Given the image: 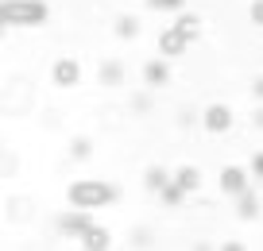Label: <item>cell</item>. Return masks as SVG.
Returning a JSON list of instances; mask_svg holds the SVG:
<instances>
[{
    "mask_svg": "<svg viewBox=\"0 0 263 251\" xmlns=\"http://www.w3.org/2000/svg\"><path fill=\"white\" fill-rule=\"evenodd\" d=\"M116 197H120V189L112 186V182H70V189H66V201L74 205V209H105V205H112Z\"/></svg>",
    "mask_w": 263,
    "mask_h": 251,
    "instance_id": "obj_1",
    "label": "cell"
},
{
    "mask_svg": "<svg viewBox=\"0 0 263 251\" xmlns=\"http://www.w3.org/2000/svg\"><path fill=\"white\" fill-rule=\"evenodd\" d=\"M50 20V8L43 0H4L0 4V24L4 27H43Z\"/></svg>",
    "mask_w": 263,
    "mask_h": 251,
    "instance_id": "obj_2",
    "label": "cell"
},
{
    "mask_svg": "<svg viewBox=\"0 0 263 251\" xmlns=\"http://www.w3.org/2000/svg\"><path fill=\"white\" fill-rule=\"evenodd\" d=\"M190 43H194V39H190L178 24H171V27L159 31V54H163V58H182L190 50Z\"/></svg>",
    "mask_w": 263,
    "mask_h": 251,
    "instance_id": "obj_3",
    "label": "cell"
},
{
    "mask_svg": "<svg viewBox=\"0 0 263 251\" xmlns=\"http://www.w3.org/2000/svg\"><path fill=\"white\" fill-rule=\"evenodd\" d=\"M201 128H205L209 136H224V131L232 128V108L221 105V101H213V105L201 112Z\"/></svg>",
    "mask_w": 263,
    "mask_h": 251,
    "instance_id": "obj_4",
    "label": "cell"
},
{
    "mask_svg": "<svg viewBox=\"0 0 263 251\" xmlns=\"http://www.w3.org/2000/svg\"><path fill=\"white\" fill-rule=\"evenodd\" d=\"M50 81H54L58 89H74L78 81H82V66H78V58H58L54 70H50Z\"/></svg>",
    "mask_w": 263,
    "mask_h": 251,
    "instance_id": "obj_5",
    "label": "cell"
},
{
    "mask_svg": "<svg viewBox=\"0 0 263 251\" xmlns=\"http://www.w3.org/2000/svg\"><path fill=\"white\" fill-rule=\"evenodd\" d=\"M248 178H252V170H244V166H224L221 170V194L224 197H240L248 186H252Z\"/></svg>",
    "mask_w": 263,
    "mask_h": 251,
    "instance_id": "obj_6",
    "label": "cell"
},
{
    "mask_svg": "<svg viewBox=\"0 0 263 251\" xmlns=\"http://www.w3.org/2000/svg\"><path fill=\"white\" fill-rule=\"evenodd\" d=\"M93 209H78V213H66L62 220H58V232L62 236H78V240H82V232L85 228L93 224V217H89Z\"/></svg>",
    "mask_w": 263,
    "mask_h": 251,
    "instance_id": "obj_7",
    "label": "cell"
},
{
    "mask_svg": "<svg viewBox=\"0 0 263 251\" xmlns=\"http://www.w3.org/2000/svg\"><path fill=\"white\" fill-rule=\"evenodd\" d=\"M166 81H171V66H166V58H151V62L143 66V85H147V89H163Z\"/></svg>",
    "mask_w": 263,
    "mask_h": 251,
    "instance_id": "obj_8",
    "label": "cell"
},
{
    "mask_svg": "<svg viewBox=\"0 0 263 251\" xmlns=\"http://www.w3.org/2000/svg\"><path fill=\"white\" fill-rule=\"evenodd\" d=\"M82 247L85 251H108V247H112V232L101 228V224H89L82 232Z\"/></svg>",
    "mask_w": 263,
    "mask_h": 251,
    "instance_id": "obj_9",
    "label": "cell"
},
{
    "mask_svg": "<svg viewBox=\"0 0 263 251\" xmlns=\"http://www.w3.org/2000/svg\"><path fill=\"white\" fill-rule=\"evenodd\" d=\"M259 209H263V197L248 186L244 194L236 197V217H240V220H255V217H259Z\"/></svg>",
    "mask_w": 263,
    "mask_h": 251,
    "instance_id": "obj_10",
    "label": "cell"
},
{
    "mask_svg": "<svg viewBox=\"0 0 263 251\" xmlns=\"http://www.w3.org/2000/svg\"><path fill=\"white\" fill-rule=\"evenodd\" d=\"M97 81L105 85V89H116L124 81V62H116V58H105L101 62V70H97Z\"/></svg>",
    "mask_w": 263,
    "mask_h": 251,
    "instance_id": "obj_11",
    "label": "cell"
},
{
    "mask_svg": "<svg viewBox=\"0 0 263 251\" xmlns=\"http://www.w3.org/2000/svg\"><path fill=\"white\" fill-rule=\"evenodd\" d=\"M171 182H174V174L166 170V166H147V170H143V186H147L151 194H163Z\"/></svg>",
    "mask_w": 263,
    "mask_h": 251,
    "instance_id": "obj_12",
    "label": "cell"
},
{
    "mask_svg": "<svg viewBox=\"0 0 263 251\" xmlns=\"http://www.w3.org/2000/svg\"><path fill=\"white\" fill-rule=\"evenodd\" d=\"M174 182H178L186 194H197V186H201V170H197V166H178V170H174Z\"/></svg>",
    "mask_w": 263,
    "mask_h": 251,
    "instance_id": "obj_13",
    "label": "cell"
},
{
    "mask_svg": "<svg viewBox=\"0 0 263 251\" xmlns=\"http://www.w3.org/2000/svg\"><path fill=\"white\" fill-rule=\"evenodd\" d=\"M112 31H116V39H136V35H140V20L136 16H116V24H112Z\"/></svg>",
    "mask_w": 263,
    "mask_h": 251,
    "instance_id": "obj_14",
    "label": "cell"
},
{
    "mask_svg": "<svg viewBox=\"0 0 263 251\" xmlns=\"http://www.w3.org/2000/svg\"><path fill=\"white\" fill-rule=\"evenodd\" d=\"M174 24H178L190 39H197V31H201V16H197V12H186V8L178 12V20H174Z\"/></svg>",
    "mask_w": 263,
    "mask_h": 251,
    "instance_id": "obj_15",
    "label": "cell"
},
{
    "mask_svg": "<svg viewBox=\"0 0 263 251\" xmlns=\"http://www.w3.org/2000/svg\"><path fill=\"white\" fill-rule=\"evenodd\" d=\"M159 197H163V205H171V209H178V205L186 201L190 194H186V189L178 186V182H171V186H166V189H163V194H159Z\"/></svg>",
    "mask_w": 263,
    "mask_h": 251,
    "instance_id": "obj_16",
    "label": "cell"
},
{
    "mask_svg": "<svg viewBox=\"0 0 263 251\" xmlns=\"http://www.w3.org/2000/svg\"><path fill=\"white\" fill-rule=\"evenodd\" d=\"M151 12H182L186 8V0H143Z\"/></svg>",
    "mask_w": 263,
    "mask_h": 251,
    "instance_id": "obj_17",
    "label": "cell"
},
{
    "mask_svg": "<svg viewBox=\"0 0 263 251\" xmlns=\"http://www.w3.org/2000/svg\"><path fill=\"white\" fill-rule=\"evenodd\" d=\"M70 155H74L78 162H82V159H89V155H93V143H89L85 136H78L74 143H70Z\"/></svg>",
    "mask_w": 263,
    "mask_h": 251,
    "instance_id": "obj_18",
    "label": "cell"
},
{
    "mask_svg": "<svg viewBox=\"0 0 263 251\" xmlns=\"http://www.w3.org/2000/svg\"><path fill=\"white\" fill-rule=\"evenodd\" d=\"M248 20H252L255 27H263V0H252V4H248Z\"/></svg>",
    "mask_w": 263,
    "mask_h": 251,
    "instance_id": "obj_19",
    "label": "cell"
},
{
    "mask_svg": "<svg viewBox=\"0 0 263 251\" xmlns=\"http://www.w3.org/2000/svg\"><path fill=\"white\" fill-rule=\"evenodd\" d=\"M248 170H252V178H259V182H263V151H255V155H252Z\"/></svg>",
    "mask_w": 263,
    "mask_h": 251,
    "instance_id": "obj_20",
    "label": "cell"
},
{
    "mask_svg": "<svg viewBox=\"0 0 263 251\" xmlns=\"http://www.w3.org/2000/svg\"><path fill=\"white\" fill-rule=\"evenodd\" d=\"M132 108H136V112H147V108H151V97H147V93H136V97H132Z\"/></svg>",
    "mask_w": 263,
    "mask_h": 251,
    "instance_id": "obj_21",
    "label": "cell"
},
{
    "mask_svg": "<svg viewBox=\"0 0 263 251\" xmlns=\"http://www.w3.org/2000/svg\"><path fill=\"white\" fill-rule=\"evenodd\" d=\"M252 97H255V101H263V78H255V81H252Z\"/></svg>",
    "mask_w": 263,
    "mask_h": 251,
    "instance_id": "obj_22",
    "label": "cell"
},
{
    "mask_svg": "<svg viewBox=\"0 0 263 251\" xmlns=\"http://www.w3.org/2000/svg\"><path fill=\"white\" fill-rule=\"evenodd\" d=\"M252 124H255V128H263V108H255V116H252Z\"/></svg>",
    "mask_w": 263,
    "mask_h": 251,
    "instance_id": "obj_23",
    "label": "cell"
}]
</instances>
